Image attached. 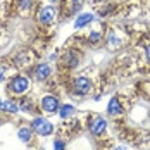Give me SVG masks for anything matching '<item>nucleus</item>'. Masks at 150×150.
Here are the masks:
<instances>
[{
  "mask_svg": "<svg viewBox=\"0 0 150 150\" xmlns=\"http://www.w3.org/2000/svg\"><path fill=\"white\" fill-rule=\"evenodd\" d=\"M31 128H33L35 133H38V135H42V136H48L54 133V124L50 121L43 119V117H36L31 122Z\"/></svg>",
  "mask_w": 150,
  "mask_h": 150,
  "instance_id": "1",
  "label": "nucleus"
},
{
  "mask_svg": "<svg viewBox=\"0 0 150 150\" xmlns=\"http://www.w3.org/2000/svg\"><path fill=\"white\" fill-rule=\"evenodd\" d=\"M30 88V79L26 78V76H16L12 78V81H11V90L17 93V95H21V93H24V91H28Z\"/></svg>",
  "mask_w": 150,
  "mask_h": 150,
  "instance_id": "2",
  "label": "nucleus"
},
{
  "mask_svg": "<svg viewBox=\"0 0 150 150\" xmlns=\"http://www.w3.org/2000/svg\"><path fill=\"white\" fill-rule=\"evenodd\" d=\"M91 88V83L88 78H85V76H79V78H76L74 83H73V91H74L76 95H86Z\"/></svg>",
  "mask_w": 150,
  "mask_h": 150,
  "instance_id": "3",
  "label": "nucleus"
},
{
  "mask_svg": "<svg viewBox=\"0 0 150 150\" xmlns=\"http://www.w3.org/2000/svg\"><path fill=\"white\" fill-rule=\"evenodd\" d=\"M55 17H57V11H55L52 5H47L43 9H40V12H38V21H40L42 24H50V23H54Z\"/></svg>",
  "mask_w": 150,
  "mask_h": 150,
  "instance_id": "4",
  "label": "nucleus"
},
{
  "mask_svg": "<svg viewBox=\"0 0 150 150\" xmlns=\"http://www.w3.org/2000/svg\"><path fill=\"white\" fill-rule=\"evenodd\" d=\"M59 98L57 97H54V95H45L43 98H42V109L48 112V114H54V112H57L59 110Z\"/></svg>",
  "mask_w": 150,
  "mask_h": 150,
  "instance_id": "5",
  "label": "nucleus"
},
{
  "mask_svg": "<svg viewBox=\"0 0 150 150\" xmlns=\"http://www.w3.org/2000/svg\"><path fill=\"white\" fill-rule=\"evenodd\" d=\"M105 128H107V121L104 117H97V119L91 121V124H90V131L93 135H102L105 131Z\"/></svg>",
  "mask_w": 150,
  "mask_h": 150,
  "instance_id": "6",
  "label": "nucleus"
},
{
  "mask_svg": "<svg viewBox=\"0 0 150 150\" xmlns=\"http://www.w3.org/2000/svg\"><path fill=\"white\" fill-rule=\"evenodd\" d=\"M107 112L112 114V116H116V114H121V112H122V105L119 104V98H117V97H112V98L109 100Z\"/></svg>",
  "mask_w": 150,
  "mask_h": 150,
  "instance_id": "7",
  "label": "nucleus"
},
{
  "mask_svg": "<svg viewBox=\"0 0 150 150\" xmlns=\"http://www.w3.org/2000/svg\"><path fill=\"white\" fill-rule=\"evenodd\" d=\"M91 21H93V14H81L78 19H76V23H74V28L76 30H81V28H85L86 24H90Z\"/></svg>",
  "mask_w": 150,
  "mask_h": 150,
  "instance_id": "8",
  "label": "nucleus"
},
{
  "mask_svg": "<svg viewBox=\"0 0 150 150\" xmlns=\"http://www.w3.org/2000/svg\"><path fill=\"white\" fill-rule=\"evenodd\" d=\"M50 76V67H48V64H40L38 67H36V79L38 81H43Z\"/></svg>",
  "mask_w": 150,
  "mask_h": 150,
  "instance_id": "9",
  "label": "nucleus"
},
{
  "mask_svg": "<svg viewBox=\"0 0 150 150\" xmlns=\"http://www.w3.org/2000/svg\"><path fill=\"white\" fill-rule=\"evenodd\" d=\"M2 110H5V112H9V114H14V112H17L19 110V107L12 102V100H5L4 104H2V107H0Z\"/></svg>",
  "mask_w": 150,
  "mask_h": 150,
  "instance_id": "10",
  "label": "nucleus"
},
{
  "mask_svg": "<svg viewBox=\"0 0 150 150\" xmlns=\"http://www.w3.org/2000/svg\"><path fill=\"white\" fill-rule=\"evenodd\" d=\"M17 136H19V140H21V142L30 143V140H31V129H28V128H21V129L17 131Z\"/></svg>",
  "mask_w": 150,
  "mask_h": 150,
  "instance_id": "11",
  "label": "nucleus"
},
{
  "mask_svg": "<svg viewBox=\"0 0 150 150\" xmlns=\"http://www.w3.org/2000/svg\"><path fill=\"white\" fill-rule=\"evenodd\" d=\"M73 112H74V107H73V105H62V107H60V117H62V119H66V117H69V116H71V114H73Z\"/></svg>",
  "mask_w": 150,
  "mask_h": 150,
  "instance_id": "12",
  "label": "nucleus"
},
{
  "mask_svg": "<svg viewBox=\"0 0 150 150\" xmlns=\"http://www.w3.org/2000/svg\"><path fill=\"white\" fill-rule=\"evenodd\" d=\"M19 7L21 11H28L31 7V0H19Z\"/></svg>",
  "mask_w": 150,
  "mask_h": 150,
  "instance_id": "13",
  "label": "nucleus"
},
{
  "mask_svg": "<svg viewBox=\"0 0 150 150\" xmlns=\"http://www.w3.org/2000/svg\"><path fill=\"white\" fill-rule=\"evenodd\" d=\"M88 40H90V43H98L100 42V33H91Z\"/></svg>",
  "mask_w": 150,
  "mask_h": 150,
  "instance_id": "14",
  "label": "nucleus"
},
{
  "mask_svg": "<svg viewBox=\"0 0 150 150\" xmlns=\"http://www.w3.org/2000/svg\"><path fill=\"white\" fill-rule=\"evenodd\" d=\"M73 55H74V54H71V52H69V54H67V57H66V62H67L69 66H76V57H73Z\"/></svg>",
  "mask_w": 150,
  "mask_h": 150,
  "instance_id": "15",
  "label": "nucleus"
},
{
  "mask_svg": "<svg viewBox=\"0 0 150 150\" xmlns=\"http://www.w3.org/2000/svg\"><path fill=\"white\" fill-rule=\"evenodd\" d=\"M54 147H55V150H64V143H62L60 140H57V142L54 143Z\"/></svg>",
  "mask_w": 150,
  "mask_h": 150,
  "instance_id": "16",
  "label": "nucleus"
},
{
  "mask_svg": "<svg viewBox=\"0 0 150 150\" xmlns=\"http://www.w3.org/2000/svg\"><path fill=\"white\" fill-rule=\"evenodd\" d=\"M4 79V67H0V81Z\"/></svg>",
  "mask_w": 150,
  "mask_h": 150,
  "instance_id": "17",
  "label": "nucleus"
},
{
  "mask_svg": "<svg viewBox=\"0 0 150 150\" xmlns=\"http://www.w3.org/2000/svg\"><path fill=\"white\" fill-rule=\"evenodd\" d=\"M147 59H149V60H150V45H149V47H147Z\"/></svg>",
  "mask_w": 150,
  "mask_h": 150,
  "instance_id": "18",
  "label": "nucleus"
},
{
  "mask_svg": "<svg viewBox=\"0 0 150 150\" xmlns=\"http://www.w3.org/2000/svg\"><path fill=\"white\" fill-rule=\"evenodd\" d=\"M116 150H124V149H122V147H117V149H116Z\"/></svg>",
  "mask_w": 150,
  "mask_h": 150,
  "instance_id": "19",
  "label": "nucleus"
},
{
  "mask_svg": "<svg viewBox=\"0 0 150 150\" xmlns=\"http://www.w3.org/2000/svg\"><path fill=\"white\" fill-rule=\"evenodd\" d=\"M2 104H4V102H2V98H0V107H2Z\"/></svg>",
  "mask_w": 150,
  "mask_h": 150,
  "instance_id": "20",
  "label": "nucleus"
},
{
  "mask_svg": "<svg viewBox=\"0 0 150 150\" xmlns=\"http://www.w3.org/2000/svg\"><path fill=\"white\" fill-rule=\"evenodd\" d=\"M73 2H81V0H73Z\"/></svg>",
  "mask_w": 150,
  "mask_h": 150,
  "instance_id": "21",
  "label": "nucleus"
},
{
  "mask_svg": "<svg viewBox=\"0 0 150 150\" xmlns=\"http://www.w3.org/2000/svg\"><path fill=\"white\" fill-rule=\"evenodd\" d=\"M50 2H55V0H50Z\"/></svg>",
  "mask_w": 150,
  "mask_h": 150,
  "instance_id": "22",
  "label": "nucleus"
},
{
  "mask_svg": "<svg viewBox=\"0 0 150 150\" xmlns=\"http://www.w3.org/2000/svg\"><path fill=\"white\" fill-rule=\"evenodd\" d=\"M0 122H2V121H0Z\"/></svg>",
  "mask_w": 150,
  "mask_h": 150,
  "instance_id": "23",
  "label": "nucleus"
}]
</instances>
